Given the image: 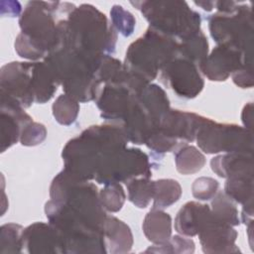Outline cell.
Segmentation results:
<instances>
[{
  "instance_id": "cell-1",
  "label": "cell",
  "mask_w": 254,
  "mask_h": 254,
  "mask_svg": "<svg viewBox=\"0 0 254 254\" xmlns=\"http://www.w3.org/2000/svg\"><path fill=\"white\" fill-rule=\"evenodd\" d=\"M128 142L118 124L89 126L63 149L64 170L81 180H94L102 161L109 154L127 147Z\"/></svg>"
},
{
  "instance_id": "cell-2",
  "label": "cell",
  "mask_w": 254,
  "mask_h": 254,
  "mask_svg": "<svg viewBox=\"0 0 254 254\" xmlns=\"http://www.w3.org/2000/svg\"><path fill=\"white\" fill-rule=\"evenodd\" d=\"M60 41L88 57L114 53L117 33L106 16L90 4L75 7L58 22Z\"/></svg>"
},
{
  "instance_id": "cell-3",
  "label": "cell",
  "mask_w": 254,
  "mask_h": 254,
  "mask_svg": "<svg viewBox=\"0 0 254 254\" xmlns=\"http://www.w3.org/2000/svg\"><path fill=\"white\" fill-rule=\"evenodd\" d=\"M67 2L31 1L22 12L19 25L21 33L15 41V51L24 59H45L59 43L58 16L70 11Z\"/></svg>"
},
{
  "instance_id": "cell-4",
  "label": "cell",
  "mask_w": 254,
  "mask_h": 254,
  "mask_svg": "<svg viewBox=\"0 0 254 254\" xmlns=\"http://www.w3.org/2000/svg\"><path fill=\"white\" fill-rule=\"evenodd\" d=\"M179 42L152 28L134 41L127 49L125 69L151 83L162 68L178 57Z\"/></svg>"
},
{
  "instance_id": "cell-5",
  "label": "cell",
  "mask_w": 254,
  "mask_h": 254,
  "mask_svg": "<svg viewBox=\"0 0 254 254\" xmlns=\"http://www.w3.org/2000/svg\"><path fill=\"white\" fill-rule=\"evenodd\" d=\"M150 28L181 42L200 31V14L185 1H132Z\"/></svg>"
},
{
  "instance_id": "cell-6",
  "label": "cell",
  "mask_w": 254,
  "mask_h": 254,
  "mask_svg": "<svg viewBox=\"0 0 254 254\" xmlns=\"http://www.w3.org/2000/svg\"><path fill=\"white\" fill-rule=\"evenodd\" d=\"M210 36L217 45H228L252 53L253 17L251 7L238 3L229 12H216L208 17Z\"/></svg>"
},
{
  "instance_id": "cell-7",
  "label": "cell",
  "mask_w": 254,
  "mask_h": 254,
  "mask_svg": "<svg viewBox=\"0 0 254 254\" xmlns=\"http://www.w3.org/2000/svg\"><path fill=\"white\" fill-rule=\"evenodd\" d=\"M149 82L124 70L115 79L104 83L95 98L103 119L120 124L131 104Z\"/></svg>"
},
{
  "instance_id": "cell-8",
  "label": "cell",
  "mask_w": 254,
  "mask_h": 254,
  "mask_svg": "<svg viewBox=\"0 0 254 254\" xmlns=\"http://www.w3.org/2000/svg\"><path fill=\"white\" fill-rule=\"evenodd\" d=\"M195 140L206 154L252 152V131L236 124L217 123L211 119L201 126Z\"/></svg>"
},
{
  "instance_id": "cell-9",
  "label": "cell",
  "mask_w": 254,
  "mask_h": 254,
  "mask_svg": "<svg viewBox=\"0 0 254 254\" xmlns=\"http://www.w3.org/2000/svg\"><path fill=\"white\" fill-rule=\"evenodd\" d=\"M151 162L146 153L138 148H123L109 154L101 163L94 180L98 184L108 185L127 183L139 178H151Z\"/></svg>"
},
{
  "instance_id": "cell-10",
  "label": "cell",
  "mask_w": 254,
  "mask_h": 254,
  "mask_svg": "<svg viewBox=\"0 0 254 254\" xmlns=\"http://www.w3.org/2000/svg\"><path fill=\"white\" fill-rule=\"evenodd\" d=\"M241 68H252V53L228 45H217L198 64L199 71L212 81H224Z\"/></svg>"
},
{
  "instance_id": "cell-11",
  "label": "cell",
  "mask_w": 254,
  "mask_h": 254,
  "mask_svg": "<svg viewBox=\"0 0 254 254\" xmlns=\"http://www.w3.org/2000/svg\"><path fill=\"white\" fill-rule=\"evenodd\" d=\"M160 81L179 97L186 99L197 96L204 86L203 78L196 64L179 56L162 68Z\"/></svg>"
},
{
  "instance_id": "cell-12",
  "label": "cell",
  "mask_w": 254,
  "mask_h": 254,
  "mask_svg": "<svg viewBox=\"0 0 254 254\" xmlns=\"http://www.w3.org/2000/svg\"><path fill=\"white\" fill-rule=\"evenodd\" d=\"M1 93L16 100L23 108L35 102L34 63L12 62L0 70Z\"/></svg>"
},
{
  "instance_id": "cell-13",
  "label": "cell",
  "mask_w": 254,
  "mask_h": 254,
  "mask_svg": "<svg viewBox=\"0 0 254 254\" xmlns=\"http://www.w3.org/2000/svg\"><path fill=\"white\" fill-rule=\"evenodd\" d=\"M208 118L193 112L170 109L163 117L157 130L179 148L195 140L196 134Z\"/></svg>"
},
{
  "instance_id": "cell-14",
  "label": "cell",
  "mask_w": 254,
  "mask_h": 254,
  "mask_svg": "<svg viewBox=\"0 0 254 254\" xmlns=\"http://www.w3.org/2000/svg\"><path fill=\"white\" fill-rule=\"evenodd\" d=\"M0 94V150L3 153L20 141L22 130L33 119L16 100L4 93Z\"/></svg>"
},
{
  "instance_id": "cell-15",
  "label": "cell",
  "mask_w": 254,
  "mask_h": 254,
  "mask_svg": "<svg viewBox=\"0 0 254 254\" xmlns=\"http://www.w3.org/2000/svg\"><path fill=\"white\" fill-rule=\"evenodd\" d=\"M202 251L207 254H226L240 252L236 246L237 231L233 226L219 221L212 213V218L198 232Z\"/></svg>"
},
{
  "instance_id": "cell-16",
  "label": "cell",
  "mask_w": 254,
  "mask_h": 254,
  "mask_svg": "<svg viewBox=\"0 0 254 254\" xmlns=\"http://www.w3.org/2000/svg\"><path fill=\"white\" fill-rule=\"evenodd\" d=\"M22 244L28 253H64L61 236L50 223L35 222L24 228Z\"/></svg>"
},
{
  "instance_id": "cell-17",
  "label": "cell",
  "mask_w": 254,
  "mask_h": 254,
  "mask_svg": "<svg viewBox=\"0 0 254 254\" xmlns=\"http://www.w3.org/2000/svg\"><path fill=\"white\" fill-rule=\"evenodd\" d=\"M213 173L224 179L253 177L252 152H232L217 155L210 161Z\"/></svg>"
},
{
  "instance_id": "cell-18",
  "label": "cell",
  "mask_w": 254,
  "mask_h": 254,
  "mask_svg": "<svg viewBox=\"0 0 254 254\" xmlns=\"http://www.w3.org/2000/svg\"><path fill=\"white\" fill-rule=\"evenodd\" d=\"M212 218L210 206L197 201L186 202L175 218V229L185 236H194Z\"/></svg>"
},
{
  "instance_id": "cell-19",
  "label": "cell",
  "mask_w": 254,
  "mask_h": 254,
  "mask_svg": "<svg viewBox=\"0 0 254 254\" xmlns=\"http://www.w3.org/2000/svg\"><path fill=\"white\" fill-rule=\"evenodd\" d=\"M103 235L107 253H127L133 246V234L130 227L113 215L106 216Z\"/></svg>"
},
{
  "instance_id": "cell-20",
  "label": "cell",
  "mask_w": 254,
  "mask_h": 254,
  "mask_svg": "<svg viewBox=\"0 0 254 254\" xmlns=\"http://www.w3.org/2000/svg\"><path fill=\"white\" fill-rule=\"evenodd\" d=\"M142 228L153 244L164 243L172 236V217L163 209L152 208L144 217Z\"/></svg>"
},
{
  "instance_id": "cell-21",
  "label": "cell",
  "mask_w": 254,
  "mask_h": 254,
  "mask_svg": "<svg viewBox=\"0 0 254 254\" xmlns=\"http://www.w3.org/2000/svg\"><path fill=\"white\" fill-rule=\"evenodd\" d=\"M58 81L45 62L34 63V91L35 102L49 101L58 88Z\"/></svg>"
},
{
  "instance_id": "cell-22",
  "label": "cell",
  "mask_w": 254,
  "mask_h": 254,
  "mask_svg": "<svg viewBox=\"0 0 254 254\" xmlns=\"http://www.w3.org/2000/svg\"><path fill=\"white\" fill-rule=\"evenodd\" d=\"M177 171L182 175H191L199 172L204 164L205 157L196 147L189 144L181 145L175 151Z\"/></svg>"
},
{
  "instance_id": "cell-23",
  "label": "cell",
  "mask_w": 254,
  "mask_h": 254,
  "mask_svg": "<svg viewBox=\"0 0 254 254\" xmlns=\"http://www.w3.org/2000/svg\"><path fill=\"white\" fill-rule=\"evenodd\" d=\"M208 55V41L200 30L179 42L178 56L193 64H200Z\"/></svg>"
},
{
  "instance_id": "cell-24",
  "label": "cell",
  "mask_w": 254,
  "mask_h": 254,
  "mask_svg": "<svg viewBox=\"0 0 254 254\" xmlns=\"http://www.w3.org/2000/svg\"><path fill=\"white\" fill-rule=\"evenodd\" d=\"M182 195V187L174 179L154 181L153 208L165 209L177 202Z\"/></svg>"
},
{
  "instance_id": "cell-25",
  "label": "cell",
  "mask_w": 254,
  "mask_h": 254,
  "mask_svg": "<svg viewBox=\"0 0 254 254\" xmlns=\"http://www.w3.org/2000/svg\"><path fill=\"white\" fill-rule=\"evenodd\" d=\"M125 184L128 199L139 208L147 207L154 196V181L149 177H139Z\"/></svg>"
},
{
  "instance_id": "cell-26",
  "label": "cell",
  "mask_w": 254,
  "mask_h": 254,
  "mask_svg": "<svg viewBox=\"0 0 254 254\" xmlns=\"http://www.w3.org/2000/svg\"><path fill=\"white\" fill-rule=\"evenodd\" d=\"M210 209L215 218L219 221L231 226H237L240 224L238 209L235 202L229 198L224 191L218 190L211 198Z\"/></svg>"
},
{
  "instance_id": "cell-27",
  "label": "cell",
  "mask_w": 254,
  "mask_h": 254,
  "mask_svg": "<svg viewBox=\"0 0 254 254\" xmlns=\"http://www.w3.org/2000/svg\"><path fill=\"white\" fill-rule=\"evenodd\" d=\"M224 192L236 203H253V177L226 179Z\"/></svg>"
},
{
  "instance_id": "cell-28",
  "label": "cell",
  "mask_w": 254,
  "mask_h": 254,
  "mask_svg": "<svg viewBox=\"0 0 254 254\" xmlns=\"http://www.w3.org/2000/svg\"><path fill=\"white\" fill-rule=\"evenodd\" d=\"M53 115L57 122L62 125L72 124L79 112V103L72 96L64 93L58 96L52 106Z\"/></svg>"
},
{
  "instance_id": "cell-29",
  "label": "cell",
  "mask_w": 254,
  "mask_h": 254,
  "mask_svg": "<svg viewBox=\"0 0 254 254\" xmlns=\"http://www.w3.org/2000/svg\"><path fill=\"white\" fill-rule=\"evenodd\" d=\"M24 228L20 224L7 223L1 226L0 253H20L23 251L22 233Z\"/></svg>"
},
{
  "instance_id": "cell-30",
  "label": "cell",
  "mask_w": 254,
  "mask_h": 254,
  "mask_svg": "<svg viewBox=\"0 0 254 254\" xmlns=\"http://www.w3.org/2000/svg\"><path fill=\"white\" fill-rule=\"evenodd\" d=\"M99 199L106 211H119L126 199V193L119 183L104 185L99 191Z\"/></svg>"
},
{
  "instance_id": "cell-31",
  "label": "cell",
  "mask_w": 254,
  "mask_h": 254,
  "mask_svg": "<svg viewBox=\"0 0 254 254\" xmlns=\"http://www.w3.org/2000/svg\"><path fill=\"white\" fill-rule=\"evenodd\" d=\"M194 242L192 239L186 237L185 235H175L161 244H154L153 247L148 248L145 252L156 253H178V254H190L194 251Z\"/></svg>"
},
{
  "instance_id": "cell-32",
  "label": "cell",
  "mask_w": 254,
  "mask_h": 254,
  "mask_svg": "<svg viewBox=\"0 0 254 254\" xmlns=\"http://www.w3.org/2000/svg\"><path fill=\"white\" fill-rule=\"evenodd\" d=\"M111 24L116 32H119L124 37H129L133 34L136 19L133 14L125 10L121 5H113L110 10Z\"/></svg>"
},
{
  "instance_id": "cell-33",
  "label": "cell",
  "mask_w": 254,
  "mask_h": 254,
  "mask_svg": "<svg viewBox=\"0 0 254 254\" xmlns=\"http://www.w3.org/2000/svg\"><path fill=\"white\" fill-rule=\"evenodd\" d=\"M218 182L210 177H199L191 185V193L198 200H209L218 191Z\"/></svg>"
},
{
  "instance_id": "cell-34",
  "label": "cell",
  "mask_w": 254,
  "mask_h": 254,
  "mask_svg": "<svg viewBox=\"0 0 254 254\" xmlns=\"http://www.w3.org/2000/svg\"><path fill=\"white\" fill-rule=\"evenodd\" d=\"M47 137V129L44 124L30 122L22 130L20 143L23 146H36L41 144Z\"/></svg>"
},
{
  "instance_id": "cell-35",
  "label": "cell",
  "mask_w": 254,
  "mask_h": 254,
  "mask_svg": "<svg viewBox=\"0 0 254 254\" xmlns=\"http://www.w3.org/2000/svg\"><path fill=\"white\" fill-rule=\"evenodd\" d=\"M233 82L241 88H251L253 86L252 68H241L231 74Z\"/></svg>"
},
{
  "instance_id": "cell-36",
  "label": "cell",
  "mask_w": 254,
  "mask_h": 254,
  "mask_svg": "<svg viewBox=\"0 0 254 254\" xmlns=\"http://www.w3.org/2000/svg\"><path fill=\"white\" fill-rule=\"evenodd\" d=\"M253 104L252 102L247 103L243 110H242V114H241V120L244 124V127L246 129H248L249 131H252V122H253Z\"/></svg>"
},
{
  "instance_id": "cell-37",
  "label": "cell",
  "mask_w": 254,
  "mask_h": 254,
  "mask_svg": "<svg viewBox=\"0 0 254 254\" xmlns=\"http://www.w3.org/2000/svg\"><path fill=\"white\" fill-rule=\"evenodd\" d=\"M194 4L201 7L203 10L209 12L214 8L215 1H194Z\"/></svg>"
}]
</instances>
